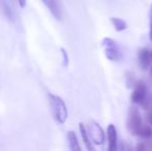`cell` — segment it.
Wrapping results in <instances>:
<instances>
[{"label":"cell","mask_w":152,"mask_h":151,"mask_svg":"<svg viewBox=\"0 0 152 151\" xmlns=\"http://www.w3.org/2000/svg\"><path fill=\"white\" fill-rule=\"evenodd\" d=\"M49 104H50L51 112L53 114L54 119L58 123H64L67 119V108L64 103V101L58 95L52 94V93H49Z\"/></svg>","instance_id":"1"},{"label":"cell","mask_w":152,"mask_h":151,"mask_svg":"<svg viewBox=\"0 0 152 151\" xmlns=\"http://www.w3.org/2000/svg\"><path fill=\"white\" fill-rule=\"evenodd\" d=\"M102 47L104 52V55L110 61L116 62V61H119L122 58V52L120 48L113 38L104 37L102 42Z\"/></svg>","instance_id":"2"},{"label":"cell","mask_w":152,"mask_h":151,"mask_svg":"<svg viewBox=\"0 0 152 151\" xmlns=\"http://www.w3.org/2000/svg\"><path fill=\"white\" fill-rule=\"evenodd\" d=\"M86 129L88 131V135L90 137L92 143L95 145H102L104 143V129L102 128L99 124L94 120H88L86 123Z\"/></svg>","instance_id":"3"},{"label":"cell","mask_w":152,"mask_h":151,"mask_svg":"<svg viewBox=\"0 0 152 151\" xmlns=\"http://www.w3.org/2000/svg\"><path fill=\"white\" fill-rule=\"evenodd\" d=\"M143 126V118L141 115L140 111L138 108L136 107H130L128 110L127 114V128L132 135L134 133Z\"/></svg>","instance_id":"4"},{"label":"cell","mask_w":152,"mask_h":151,"mask_svg":"<svg viewBox=\"0 0 152 151\" xmlns=\"http://www.w3.org/2000/svg\"><path fill=\"white\" fill-rule=\"evenodd\" d=\"M148 88L146 84L143 81H138L136 82L134 87V90L132 93V101L136 105H142V103L145 101L147 94H148Z\"/></svg>","instance_id":"5"},{"label":"cell","mask_w":152,"mask_h":151,"mask_svg":"<svg viewBox=\"0 0 152 151\" xmlns=\"http://www.w3.org/2000/svg\"><path fill=\"white\" fill-rule=\"evenodd\" d=\"M108 136V149L109 151H116L118 148V137H117V129L114 124H109L107 128Z\"/></svg>","instance_id":"6"},{"label":"cell","mask_w":152,"mask_h":151,"mask_svg":"<svg viewBox=\"0 0 152 151\" xmlns=\"http://www.w3.org/2000/svg\"><path fill=\"white\" fill-rule=\"evenodd\" d=\"M138 58H139V64H140L141 69L146 71V69H150L151 66V51H149L147 48H142L139 50L138 53Z\"/></svg>","instance_id":"7"},{"label":"cell","mask_w":152,"mask_h":151,"mask_svg":"<svg viewBox=\"0 0 152 151\" xmlns=\"http://www.w3.org/2000/svg\"><path fill=\"white\" fill-rule=\"evenodd\" d=\"M42 1L44 2V4L48 7L50 12L57 20H61L62 10H61V5L59 0H42Z\"/></svg>","instance_id":"8"},{"label":"cell","mask_w":152,"mask_h":151,"mask_svg":"<svg viewBox=\"0 0 152 151\" xmlns=\"http://www.w3.org/2000/svg\"><path fill=\"white\" fill-rule=\"evenodd\" d=\"M79 128H80L81 136H82L83 142H84L86 148L90 151L94 150L93 145H92L93 143H92L90 137H89V135H88V131H87V129H86V125H85L84 123H80V124H79Z\"/></svg>","instance_id":"9"},{"label":"cell","mask_w":152,"mask_h":151,"mask_svg":"<svg viewBox=\"0 0 152 151\" xmlns=\"http://www.w3.org/2000/svg\"><path fill=\"white\" fill-rule=\"evenodd\" d=\"M67 141H68V145H69L70 150L72 151H80L81 150V146L79 144L78 138L75 131H69L67 133Z\"/></svg>","instance_id":"10"},{"label":"cell","mask_w":152,"mask_h":151,"mask_svg":"<svg viewBox=\"0 0 152 151\" xmlns=\"http://www.w3.org/2000/svg\"><path fill=\"white\" fill-rule=\"evenodd\" d=\"M137 137L143 138V139H150L152 138V127L150 124H143V126L134 133Z\"/></svg>","instance_id":"11"},{"label":"cell","mask_w":152,"mask_h":151,"mask_svg":"<svg viewBox=\"0 0 152 151\" xmlns=\"http://www.w3.org/2000/svg\"><path fill=\"white\" fill-rule=\"evenodd\" d=\"M111 23H112L113 27L115 28V30L120 32V31H123L127 28V24L126 22L123 20V19H120V18H111Z\"/></svg>","instance_id":"12"},{"label":"cell","mask_w":152,"mask_h":151,"mask_svg":"<svg viewBox=\"0 0 152 151\" xmlns=\"http://www.w3.org/2000/svg\"><path fill=\"white\" fill-rule=\"evenodd\" d=\"M141 107H142L143 109L145 110V111H148V110L152 109V92L148 91V94H147L145 101L142 103Z\"/></svg>","instance_id":"13"},{"label":"cell","mask_w":152,"mask_h":151,"mask_svg":"<svg viewBox=\"0 0 152 151\" xmlns=\"http://www.w3.org/2000/svg\"><path fill=\"white\" fill-rule=\"evenodd\" d=\"M61 53H62V55H63L64 65H65V66H67V65H68V56H67V53H66V51L64 50L63 48H61Z\"/></svg>","instance_id":"14"},{"label":"cell","mask_w":152,"mask_h":151,"mask_svg":"<svg viewBox=\"0 0 152 151\" xmlns=\"http://www.w3.org/2000/svg\"><path fill=\"white\" fill-rule=\"evenodd\" d=\"M150 39L152 40V5H151V8H150Z\"/></svg>","instance_id":"15"},{"label":"cell","mask_w":152,"mask_h":151,"mask_svg":"<svg viewBox=\"0 0 152 151\" xmlns=\"http://www.w3.org/2000/svg\"><path fill=\"white\" fill-rule=\"evenodd\" d=\"M18 1L21 7H25V5H26V0H18Z\"/></svg>","instance_id":"16"},{"label":"cell","mask_w":152,"mask_h":151,"mask_svg":"<svg viewBox=\"0 0 152 151\" xmlns=\"http://www.w3.org/2000/svg\"><path fill=\"white\" fill-rule=\"evenodd\" d=\"M149 75H150V79L152 80V65L150 66V71H149Z\"/></svg>","instance_id":"17"},{"label":"cell","mask_w":152,"mask_h":151,"mask_svg":"<svg viewBox=\"0 0 152 151\" xmlns=\"http://www.w3.org/2000/svg\"><path fill=\"white\" fill-rule=\"evenodd\" d=\"M151 56H152V50H151Z\"/></svg>","instance_id":"18"}]
</instances>
